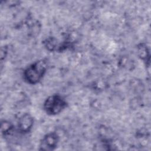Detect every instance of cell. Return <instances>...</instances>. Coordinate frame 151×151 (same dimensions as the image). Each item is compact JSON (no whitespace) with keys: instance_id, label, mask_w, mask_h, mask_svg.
<instances>
[{"instance_id":"cell-3","label":"cell","mask_w":151,"mask_h":151,"mask_svg":"<svg viewBox=\"0 0 151 151\" xmlns=\"http://www.w3.org/2000/svg\"><path fill=\"white\" fill-rule=\"evenodd\" d=\"M58 136L55 132H50L45 135L42 139L39 150H53L57 146L58 143Z\"/></svg>"},{"instance_id":"cell-4","label":"cell","mask_w":151,"mask_h":151,"mask_svg":"<svg viewBox=\"0 0 151 151\" xmlns=\"http://www.w3.org/2000/svg\"><path fill=\"white\" fill-rule=\"evenodd\" d=\"M34 124L33 117L28 113L22 115L18 122V130L22 133H27L32 129Z\"/></svg>"},{"instance_id":"cell-2","label":"cell","mask_w":151,"mask_h":151,"mask_svg":"<svg viewBox=\"0 0 151 151\" xmlns=\"http://www.w3.org/2000/svg\"><path fill=\"white\" fill-rule=\"evenodd\" d=\"M67 103L65 99L59 94H53L45 100L43 105L45 113L51 116L60 113L66 107Z\"/></svg>"},{"instance_id":"cell-5","label":"cell","mask_w":151,"mask_h":151,"mask_svg":"<svg viewBox=\"0 0 151 151\" xmlns=\"http://www.w3.org/2000/svg\"><path fill=\"white\" fill-rule=\"evenodd\" d=\"M45 47L47 49L51 51L61 50L62 44H58L57 40L54 37H50L47 38L44 42Z\"/></svg>"},{"instance_id":"cell-6","label":"cell","mask_w":151,"mask_h":151,"mask_svg":"<svg viewBox=\"0 0 151 151\" xmlns=\"http://www.w3.org/2000/svg\"><path fill=\"white\" fill-rule=\"evenodd\" d=\"M1 130L4 136H7L13 132L14 126L10 122L6 120H3L1 122Z\"/></svg>"},{"instance_id":"cell-1","label":"cell","mask_w":151,"mask_h":151,"mask_svg":"<svg viewBox=\"0 0 151 151\" xmlns=\"http://www.w3.org/2000/svg\"><path fill=\"white\" fill-rule=\"evenodd\" d=\"M47 67V61L45 59L35 61L24 70L23 73L24 80L30 84L38 83L46 73Z\"/></svg>"},{"instance_id":"cell-7","label":"cell","mask_w":151,"mask_h":151,"mask_svg":"<svg viewBox=\"0 0 151 151\" xmlns=\"http://www.w3.org/2000/svg\"><path fill=\"white\" fill-rule=\"evenodd\" d=\"M137 51L139 56L142 60L145 61L146 63L149 62V52L145 45L140 44L137 48Z\"/></svg>"}]
</instances>
